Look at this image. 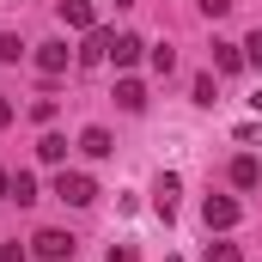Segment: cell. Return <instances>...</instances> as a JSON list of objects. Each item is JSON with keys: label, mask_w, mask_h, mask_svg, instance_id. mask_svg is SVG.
<instances>
[{"label": "cell", "mask_w": 262, "mask_h": 262, "mask_svg": "<svg viewBox=\"0 0 262 262\" xmlns=\"http://www.w3.org/2000/svg\"><path fill=\"white\" fill-rule=\"evenodd\" d=\"M0 195H12V177H6V171H0Z\"/></svg>", "instance_id": "603a6c76"}, {"label": "cell", "mask_w": 262, "mask_h": 262, "mask_svg": "<svg viewBox=\"0 0 262 262\" xmlns=\"http://www.w3.org/2000/svg\"><path fill=\"white\" fill-rule=\"evenodd\" d=\"M31 61H37L49 79H55V73H67V67H73V49H67L61 37H49V43H37V55H31Z\"/></svg>", "instance_id": "277c9868"}, {"label": "cell", "mask_w": 262, "mask_h": 262, "mask_svg": "<svg viewBox=\"0 0 262 262\" xmlns=\"http://www.w3.org/2000/svg\"><path fill=\"white\" fill-rule=\"evenodd\" d=\"M232 183H238V189H256V183H262V159H250V152L232 159Z\"/></svg>", "instance_id": "9c48e42d"}, {"label": "cell", "mask_w": 262, "mask_h": 262, "mask_svg": "<svg viewBox=\"0 0 262 262\" xmlns=\"http://www.w3.org/2000/svg\"><path fill=\"white\" fill-rule=\"evenodd\" d=\"M55 195H61L67 207H92L98 189H92V177H85V171H61V177H55Z\"/></svg>", "instance_id": "7a4b0ae2"}, {"label": "cell", "mask_w": 262, "mask_h": 262, "mask_svg": "<svg viewBox=\"0 0 262 262\" xmlns=\"http://www.w3.org/2000/svg\"><path fill=\"white\" fill-rule=\"evenodd\" d=\"M140 55H146V43H140L134 31H122V37L110 43V61H116V67H134V61H140Z\"/></svg>", "instance_id": "8992f818"}, {"label": "cell", "mask_w": 262, "mask_h": 262, "mask_svg": "<svg viewBox=\"0 0 262 262\" xmlns=\"http://www.w3.org/2000/svg\"><path fill=\"white\" fill-rule=\"evenodd\" d=\"M110 262H140V250L134 244H110Z\"/></svg>", "instance_id": "ffe728a7"}, {"label": "cell", "mask_w": 262, "mask_h": 262, "mask_svg": "<svg viewBox=\"0 0 262 262\" xmlns=\"http://www.w3.org/2000/svg\"><path fill=\"white\" fill-rule=\"evenodd\" d=\"M195 104H201V110H213V104H220V92H213V73H201V79H195Z\"/></svg>", "instance_id": "9a60e30c"}, {"label": "cell", "mask_w": 262, "mask_h": 262, "mask_svg": "<svg viewBox=\"0 0 262 262\" xmlns=\"http://www.w3.org/2000/svg\"><path fill=\"white\" fill-rule=\"evenodd\" d=\"M116 104H122L128 116H140V110H146V85H140V79H116Z\"/></svg>", "instance_id": "ba28073f"}, {"label": "cell", "mask_w": 262, "mask_h": 262, "mask_svg": "<svg viewBox=\"0 0 262 262\" xmlns=\"http://www.w3.org/2000/svg\"><path fill=\"white\" fill-rule=\"evenodd\" d=\"M0 262H31V250H25V244H6V250H0Z\"/></svg>", "instance_id": "44dd1931"}, {"label": "cell", "mask_w": 262, "mask_h": 262, "mask_svg": "<svg viewBox=\"0 0 262 262\" xmlns=\"http://www.w3.org/2000/svg\"><path fill=\"white\" fill-rule=\"evenodd\" d=\"M12 201H18V207H25V201H37V177H31V171H18V177H12Z\"/></svg>", "instance_id": "5bb4252c"}, {"label": "cell", "mask_w": 262, "mask_h": 262, "mask_svg": "<svg viewBox=\"0 0 262 262\" xmlns=\"http://www.w3.org/2000/svg\"><path fill=\"white\" fill-rule=\"evenodd\" d=\"M213 67H220V73H238V67H244V49H238V43H213Z\"/></svg>", "instance_id": "7c38bea8"}, {"label": "cell", "mask_w": 262, "mask_h": 262, "mask_svg": "<svg viewBox=\"0 0 262 262\" xmlns=\"http://www.w3.org/2000/svg\"><path fill=\"white\" fill-rule=\"evenodd\" d=\"M73 244H79L73 232H55V226H43V232L31 238V256H43V262H67V256H73Z\"/></svg>", "instance_id": "6da1fadb"}, {"label": "cell", "mask_w": 262, "mask_h": 262, "mask_svg": "<svg viewBox=\"0 0 262 262\" xmlns=\"http://www.w3.org/2000/svg\"><path fill=\"white\" fill-rule=\"evenodd\" d=\"M238 49H244V67H262V31H256V37H244Z\"/></svg>", "instance_id": "ac0fdd59"}, {"label": "cell", "mask_w": 262, "mask_h": 262, "mask_svg": "<svg viewBox=\"0 0 262 262\" xmlns=\"http://www.w3.org/2000/svg\"><path fill=\"white\" fill-rule=\"evenodd\" d=\"M12 116H18V110H12V98H0V128H12Z\"/></svg>", "instance_id": "7402d4cb"}, {"label": "cell", "mask_w": 262, "mask_h": 262, "mask_svg": "<svg viewBox=\"0 0 262 262\" xmlns=\"http://www.w3.org/2000/svg\"><path fill=\"white\" fill-rule=\"evenodd\" d=\"M201 262H244V250H238V244H207Z\"/></svg>", "instance_id": "2e32d148"}, {"label": "cell", "mask_w": 262, "mask_h": 262, "mask_svg": "<svg viewBox=\"0 0 262 262\" xmlns=\"http://www.w3.org/2000/svg\"><path fill=\"white\" fill-rule=\"evenodd\" d=\"M61 25H67V31H98L92 0H61Z\"/></svg>", "instance_id": "5b68a950"}, {"label": "cell", "mask_w": 262, "mask_h": 262, "mask_svg": "<svg viewBox=\"0 0 262 262\" xmlns=\"http://www.w3.org/2000/svg\"><path fill=\"white\" fill-rule=\"evenodd\" d=\"M0 61H25V43H18L12 31H0Z\"/></svg>", "instance_id": "e0dca14e"}, {"label": "cell", "mask_w": 262, "mask_h": 262, "mask_svg": "<svg viewBox=\"0 0 262 262\" xmlns=\"http://www.w3.org/2000/svg\"><path fill=\"white\" fill-rule=\"evenodd\" d=\"M146 61H152V73H171V67H177V49L159 43V49H146Z\"/></svg>", "instance_id": "4fadbf2b"}, {"label": "cell", "mask_w": 262, "mask_h": 262, "mask_svg": "<svg viewBox=\"0 0 262 262\" xmlns=\"http://www.w3.org/2000/svg\"><path fill=\"white\" fill-rule=\"evenodd\" d=\"M79 152H85V159H110V152H116L110 128H85V134H79Z\"/></svg>", "instance_id": "52a82bcc"}, {"label": "cell", "mask_w": 262, "mask_h": 262, "mask_svg": "<svg viewBox=\"0 0 262 262\" xmlns=\"http://www.w3.org/2000/svg\"><path fill=\"white\" fill-rule=\"evenodd\" d=\"M110 31H85V49H79V61H110Z\"/></svg>", "instance_id": "30bf717a"}, {"label": "cell", "mask_w": 262, "mask_h": 262, "mask_svg": "<svg viewBox=\"0 0 262 262\" xmlns=\"http://www.w3.org/2000/svg\"><path fill=\"white\" fill-rule=\"evenodd\" d=\"M238 213H244V207H238L232 195H207V201H201V220H207V232H232V226H238Z\"/></svg>", "instance_id": "3957f363"}, {"label": "cell", "mask_w": 262, "mask_h": 262, "mask_svg": "<svg viewBox=\"0 0 262 262\" xmlns=\"http://www.w3.org/2000/svg\"><path fill=\"white\" fill-rule=\"evenodd\" d=\"M201 12H207V18H226V12H232V0H195Z\"/></svg>", "instance_id": "d6986e66"}, {"label": "cell", "mask_w": 262, "mask_h": 262, "mask_svg": "<svg viewBox=\"0 0 262 262\" xmlns=\"http://www.w3.org/2000/svg\"><path fill=\"white\" fill-rule=\"evenodd\" d=\"M37 159H43V165H61L67 159V134H43V140H37Z\"/></svg>", "instance_id": "8fae6325"}]
</instances>
